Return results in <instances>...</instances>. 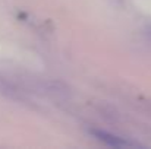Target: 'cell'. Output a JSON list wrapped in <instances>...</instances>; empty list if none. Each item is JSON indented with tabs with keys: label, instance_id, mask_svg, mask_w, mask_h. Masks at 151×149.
I'll list each match as a JSON object with an SVG mask.
<instances>
[{
	"label": "cell",
	"instance_id": "6da1fadb",
	"mask_svg": "<svg viewBox=\"0 0 151 149\" xmlns=\"http://www.w3.org/2000/svg\"><path fill=\"white\" fill-rule=\"evenodd\" d=\"M91 133H93L99 140H101L103 143H106V145H109V146L123 148V146H128V145H129V143H128L126 140H123L122 138L114 136V135H111V133H107V132H104V130H91Z\"/></svg>",
	"mask_w": 151,
	"mask_h": 149
}]
</instances>
